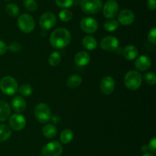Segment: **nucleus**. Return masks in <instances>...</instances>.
<instances>
[{
    "label": "nucleus",
    "instance_id": "f257e3e1",
    "mask_svg": "<svg viewBox=\"0 0 156 156\" xmlns=\"http://www.w3.org/2000/svg\"><path fill=\"white\" fill-rule=\"evenodd\" d=\"M71 39L70 32L65 28H59L52 32L50 43L54 48L62 49L69 44Z\"/></svg>",
    "mask_w": 156,
    "mask_h": 156
},
{
    "label": "nucleus",
    "instance_id": "f03ea898",
    "mask_svg": "<svg viewBox=\"0 0 156 156\" xmlns=\"http://www.w3.org/2000/svg\"><path fill=\"white\" fill-rule=\"evenodd\" d=\"M143 83V76L136 70H130L124 77V84L130 90H136L139 89Z\"/></svg>",
    "mask_w": 156,
    "mask_h": 156
},
{
    "label": "nucleus",
    "instance_id": "7ed1b4c3",
    "mask_svg": "<svg viewBox=\"0 0 156 156\" xmlns=\"http://www.w3.org/2000/svg\"><path fill=\"white\" fill-rule=\"evenodd\" d=\"M0 89L5 95L12 96L18 90V83L12 76H5L0 80Z\"/></svg>",
    "mask_w": 156,
    "mask_h": 156
},
{
    "label": "nucleus",
    "instance_id": "20e7f679",
    "mask_svg": "<svg viewBox=\"0 0 156 156\" xmlns=\"http://www.w3.org/2000/svg\"><path fill=\"white\" fill-rule=\"evenodd\" d=\"M34 116L37 120L41 123H46L51 119V111L46 103L37 104L34 109Z\"/></svg>",
    "mask_w": 156,
    "mask_h": 156
},
{
    "label": "nucleus",
    "instance_id": "39448f33",
    "mask_svg": "<svg viewBox=\"0 0 156 156\" xmlns=\"http://www.w3.org/2000/svg\"><path fill=\"white\" fill-rule=\"evenodd\" d=\"M18 25L24 33H30L35 27V21L33 17L28 14H22L18 18Z\"/></svg>",
    "mask_w": 156,
    "mask_h": 156
},
{
    "label": "nucleus",
    "instance_id": "423d86ee",
    "mask_svg": "<svg viewBox=\"0 0 156 156\" xmlns=\"http://www.w3.org/2000/svg\"><path fill=\"white\" fill-rule=\"evenodd\" d=\"M102 2L101 0H82L81 8L86 14L94 15L101 10Z\"/></svg>",
    "mask_w": 156,
    "mask_h": 156
},
{
    "label": "nucleus",
    "instance_id": "0eeeda50",
    "mask_svg": "<svg viewBox=\"0 0 156 156\" xmlns=\"http://www.w3.org/2000/svg\"><path fill=\"white\" fill-rule=\"evenodd\" d=\"M62 152V145L57 141L49 142L42 148V154L44 156H60Z\"/></svg>",
    "mask_w": 156,
    "mask_h": 156
},
{
    "label": "nucleus",
    "instance_id": "6e6552de",
    "mask_svg": "<svg viewBox=\"0 0 156 156\" xmlns=\"http://www.w3.org/2000/svg\"><path fill=\"white\" fill-rule=\"evenodd\" d=\"M56 23V17L52 12H45L39 19V24L44 30H50Z\"/></svg>",
    "mask_w": 156,
    "mask_h": 156
},
{
    "label": "nucleus",
    "instance_id": "1a4fd4ad",
    "mask_svg": "<svg viewBox=\"0 0 156 156\" xmlns=\"http://www.w3.org/2000/svg\"><path fill=\"white\" fill-rule=\"evenodd\" d=\"M81 28L83 32L88 34H93L98 28V21L91 17H85L80 21Z\"/></svg>",
    "mask_w": 156,
    "mask_h": 156
},
{
    "label": "nucleus",
    "instance_id": "9d476101",
    "mask_svg": "<svg viewBox=\"0 0 156 156\" xmlns=\"http://www.w3.org/2000/svg\"><path fill=\"white\" fill-rule=\"evenodd\" d=\"M119 5L115 0H108L105 2L103 7V14L105 18H113L117 14Z\"/></svg>",
    "mask_w": 156,
    "mask_h": 156
},
{
    "label": "nucleus",
    "instance_id": "9b49d317",
    "mask_svg": "<svg viewBox=\"0 0 156 156\" xmlns=\"http://www.w3.org/2000/svg\"><path fill=\"white\" fill-rule=\"evenodd\" d=\"M101 47L106 51H114L118 49L119 41L116 37L107 36L101 41Z\"/></svg>",
    "mask_w": 156,
    "mask_h": 156
},
{
    "label": "nucleus",
    "instance_id": "f8f14e48",
    "mask_svg": "<svg viewBox=\"0 0 156 156\" xmlns=\"http://www.w3.org/2000/svg\"><path fill=\"white\" fill-rule=\"evenodd\" d=\"M9 125L10 127L15 131H21L25 127L26 119L24 116L20 113L12 115L9 119Z\"/></svg>",
    "mask_w": 156,
    "mask_h": 156
},
{
    "label": "nucleus",
    "instance_id": "ddd939ff",
    "mask_svg": "<svg viewBox=\"0 0 156 156\" xmlns=\"http://www.w3.org/2000/svg\"><path fill=\"white\" fill-rule=\"evenodd\" d=\"M115 89V81L112 76H105L100 84V90L104 94L109 95L114 92Z\"/></svg>",
    "mask_w": 156,
    "mask_h": 156
},
{
    "label": "nucleus",
    "instance_id": "4468645a",
    "mask_svg": "<svg viewBox=\"0 0 156 156\" xmlns=\"http://www.w3.org/2000/svg\"><path fill=\"white\" fill-rule=\"evenodd\" d=\"M118 21L123 25H129L133 24L135 20V15L129 9H123L118 14Z\"/></svg>",
    "mask_w": 156,
    "mask_h": 156
},
{
    "label": "nucleus",
    "instance_id": "2eb2a0df",
    "mask_svg": "<svg viewBox=\"0 0 156 156\" xmlns=\"http://www.w3.org/2000/svg\"><path fill=\"white\" fill-rule=\"evenodd\" d=\"M151 65H152V61L150 58L146 55H142L136 60L135 67L140 71H146L150 68Z\"/></svg>",
    "mask_w": 156,
    "mask_h": 156
},
{
    "label": "nucleus",
    "instance_id": "dca6fc26",
    "mask_svg": "<svg viewBox=\"0 0 156 156\" xmlns=\"http://www.w3.org/2000/svg\"><path fill=\"white\" fill-rule=\"evenodd\" d=\"M27 103L26 101L22 96H16L12 99V107L15 112L21 113L25 110Z\"/></svg>",
    "mask_w": 156,
    "mask_h": 156
},
{
    "label": "nucleus",
    "instance_id": "f3484780",
    "mask_svg": "<svg viewBox=\"0 0 156 156\" xmlns=\"http://www.w3.org/2000/svg\"><path fill=\"white\" fill-rule=\"evenodd\" d=\"M75 63L79 67H85L87 64H89L91 61V57L89 54L86 51H79L76 54L74 58Z\"/></svg>",
    "mask_w": 156,
    "mask_h": 156
},
{
    "label": "nucleus",
    "instance_id": "a211bd4d",
    "mask_svg": "<svg viewBox=\"0 0 156 156\" xmlns=\"http://www.w3.org/2000/svg\"><path fill=\"white\" fill-rule=\"evenodd\" d=\"M139 50L136 46L129 44V45L126 46L123 50V54L124 58L128 61H133L136 59L138 56Z\"/></svg>",
    "mask_w": 156,
    "mask_h": 156
},
{
    "label": "nucleus",
    "instance_id": "6ab92c4d",
    "mask_svg": "<svg viewBox=\"0 0 156 156\" xmlns=\"http://www.w3.org/2000/svg\"><path fill=\"white\" fill-rule=\"evenodd\" d=\"M11 114L10 106L4 100H0V122L7 120Z\"/></svg>",
    "mask_w": 156,
    "mask_h": 156
},
{
    "label": "nucleus",
    "instance_id": "aec40b11",
    "mask_svg": "<svg viewBox=\"0 0 156 156\" xmlns=\"http://www.w3.org/2000/svg\"><path fill=\"white\" fill-rule=\"evenodd\" d=\"M82 44L85 49L89 50H94V49L97 47L98 45L97 40H96L94 37L89 36V35L85 36V38H83Z\"/></svg>",
    "mask_w": 156,
    "mask_h": 156
},
{
    "label": "nucleus",
    "instance_id": "412c9836",
    "mask_svg": "<svg viewBox=\"0 0 156 156\" xmlns=\"http://www.w3.org/2000/svg\"><path fill=\"white\" fill-rule=\"evenodd\" d=\"M42 132L46 138L52 139V138H54L57 134V128L53 124H47L43 127Z\"/></svg>",
    "mask_w": 156,
    "mask_h": 156
},
{
    "label": "nucleus",
    "instance_id": "4be33fe9",
    "mask_svg": "<svg viewBox=\"0 0 156 156\" xmlns=\"http://www.w3.org/2000/svg\"><path fill=\"white\" fill-rule=\"evenodd\" d=\"M82 76L79 74H73L69 76L67 80V86L71 89L77 88L82 84Z\"/></svg>",
    "mask_w": 156,
    "mask_h": 156
},
{
    "label": "nucleus",
    "instance_id": "5701e85b",
    "mask_svg": "<svg viewBox=\"0 0 156 156\" xmlns=\"http://www.w3.org/2000/svg\"><path fill=\"white\" fill-rule=\"evenodd\" d=\"M12 130L5 124H0V142H5L10 138Z\"/></svg>",
    "mask_w": 156,
    "mask_h": 156
},
{
    "label": "nucleus",
    "instance_id": "b1692460",
    "mask_svg": "<svg viewBox=\"0 0 156 156\" xmlns=\"http://www.w3.org/2000/svg\"><path fill=\"white\" fill-rule=\"evenodd\" d=\"M73 139V132L71 129H64L60 134V141L63 144H69Z\"/></svg>",
    "mask_w": 156,
    "mask_h": 156
},
{
    "label": "nucleus",
    "instance_id": "393cba45",
    "mask_svg": "<svg viewBox=\"0 0 156 156\" xmlns=\"http://www.w3.org/2000/svg\"><path fill=\"white\" fill-rule=\"evenodd\" d=\"M49 64L52 67H56L59 65L61 62V55L59 52L53 51L50 54L48 58Z\"/></svg>",
    "mask_w": 156,
    "mask_h": 156
},
{
    "label": "nucleus",
    "instance_id": "a878e982",
    "mask_svg": "<svg viewBox=\"0 0 156 156\" xmlns=\"http://www.w3.org/2000/svg\"><path fill=\"white\" fill-rule=\"evenodd\" d=\"M119 27V22L115 19H112L111 18L110 20H108L105 21V24H104V28L107 32H112L117 30Z\"/></svg>",
    "mask_w": 156,
    "mask_h": 156
},
{
    "label": "nucleus",
    "instance_id": "bb28decb",
    "mask_svg": "<svg viewBox=\"0 0 156 156\" xmlns=\"http://www.w3.org/2000/svg\"><path fill=\"white\" fill-rule=\"evenodd\" d=\"M5 12L10 16L16 17L19 14V8L14 3H9L5 6Z\"/></svg>",
    "mask_w": 156,
    "mask_h": 156
},
{
    "label": "nucleus",
    "instance_id": "cd10ccee",
    "mask_svg": "<svg viewBox=\"0 0 156 156\" xmlns=\"http://www.w3.org/2000/svg\"><path fill=\"white\" fill-rule=\"evenodd\" d=\"M18 90H19V93L23 96H29L33 93V88H32V87L30 84H24L21 86H20Z\"/></svg>",
    "mask_w": 156,
    "mask_h": 156
},
{
    "label": "nucleus",
    "instance_id": "c85d7f7f",
    "mask_svg": "<svg viewBox=\"0 0 156 156\" xmlns=\"http://www.w3.org/2000/svg\"><path fill=\"white\" fill-rule=\"evenodd\" d=\"M59 17L61 21H69L73 18V12L66 9H63L59 13Z\"/></svg>",
    "mask_w": 156,
    "mask_h": 156
},
{
    "label": "nucleus",
    "instance_id": "c756f323",
    "mask_svg": "<svg viewBox=\"0 0 156 156\" xmlns=\"http://www.w3.org/2000/svg\"><path fill=\"white\" fill-rule=\"evenodd\" d=\"M23 4L25 9L30 12H35L37 9V3L35 0H24Z\"/></svg>",
    "mask_w": 156,
    "mask_h": 156
},
{
    "label": "nucleus",
    "instance_id": "7c9ffc66",
    "mask_svg": "<svg viewBox=\"0 0 156 156\" xmlns=\"http://www.w3.org/2000/svg\"><path fill=\"white\" fill-rule=\"evenodd\" d=\"M144 80L146 84L153 86L155 85L156 82V76L153 72H148V73H145Z\"/></svg>",
    "mask_w": 156,
    "mask_h": 156
},
{
    "label": "nucleus",
    "instance_id": "2f4dec72",
    "mask_svg": "<svg viewBox=\"0 0 156 156\" xmlns=\"http://www.w3.org/2000/svg\"><path fill=\"white\" fill-rule=\"evenodd\" d=\"M56 4L62 9H67L73 6V0H55Z\"/></svg>",
    "mask_w": 156,
    "mask_h": 156
},
{
    "label": "nucleus",
    "instance_id": "473e14b6",
    "mask_svg": "<svg viewBox=\"0 0 156 156\" xmlns=\"http://www.w3.org/2000/svg\"><path fill=\"white\" fill-rule=\"evenodd\" d=\"M8 49L12 52H18L21 49V45L18 41H12L9 44Z\"/></svg>",
    "mask_w": 156,
    "mask_h": 156
},
{
    "label": "nucleus",
    "instance_id": "72a5a7b5",
    "mask_svg": "<svg viewBox=\"0 0 156 156\" xmlns=\"http://www.w3.org/2000/svg\"><path fill=\"white\" fill-rule=\"evenodd\" d=\"M148 40H149V42L152 43L153 44H155L156 43V28L155 27L152 28L149 32Z\"/></svg>",
    "mask_w": 156,
    "mask_h": 156
},
{
    "label": "nucleus",
    "instance_id": "f704fd0d",
    "mask_svg": "<svg viewBox=\"0 0 156 156\" xmlns=\"http://www.w3.org/2000/svg\"><path fill=\"white\" fill-rule=\"evenodd\" d=\"M148 146V150H149L150 151H152L153 154H155L156 152V138L154 137L152 138V140L149 142Z\"/></svg>",
    "mask_w": 156,
    "mask_h": 156
},
{
    "label": "nucleus",
    "instance_id": "c9c22d12",
    "mask_svg": "<svg viewBox=\"0 0 156 156\" xmlns=\"http://www.w3.org/2000/svg\"><path fill=\"white\" fill-rule=\"evenodd\" d=\"M8 50V46L3 41L0 40V56L4 55Z\"/></svg>",
    "mask_w": 156,
    "mask_h": 156
},
{
    "label": "nucleus",
    "instance_id": "e433bc0d",
    "mask_svg": "<svg viewBox=\"0 0 156 156\" xmlns=\"http://www.w3.org/2000/svg\"><path fill=\"white\" fill-rule=\"evenodd\" d=\"M148 7L151 10H155L156 7L155 0H148Z\"/></svg>",
    "mask_w": 156,
    "mask_h": 156
},
{
    "label": "nucleus",
    "instance_id": "4c0bfd02",
    "mask_svg": "<svg viewBox=\"0 0 156 156\" xmlns=\"http://www.w3.org/2000/svg\"><path fill=\"white\" fill-rule=\"evenodd\" d=\"M148 150V146L146 145H144L142 146V151H143V152H146V151Z\"/></svg>",
    "mask_w": 156,
    "mask_h": 156
},
{
    "label": "nucleus",
    "instance_id": "58836bf2",
    "mask_svg": "<svg viewBox=\"0 0 156 156\" xmlns=\"http://www.w3.org/2000/svg\"><path fill=\"white\" fill-rule=\"evenodd\" d=\"M143 156H155L153 154H151V153H146V154H143Z\"/></svg>",
    "mask_w": 156,
    "mask_h": 156
},
{
    "label": "nucleus",
    "instance_id": "ea45409f",
    "mask_svg": "<svg viewBox=\"0 0 156 156\" xmlns=\"http://www.w3.org/2000/svg\"><path fill=\"white\" fill-rule=\"evenodd\" d=\"M5 1H10V0H5Z\"/></svg>",
    "mask_w": 156,
    "mask_h": 156
}]
</instances>
